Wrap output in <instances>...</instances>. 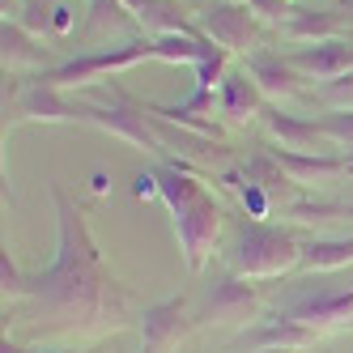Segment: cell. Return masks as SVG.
Here are the masks:
<instances>
[{
  "instance_id": "1",
  "label": "cell",
  "mask_w": 353,
  "mask_h": 353,
  "mask_svg": "<svg viewBox=\"0 0 353 353\" xmlns=\"http://www.w3.org/2000/svg\"><path fill=\"white\" fill-rule=\"evenodd\" d=\"M52 205H56V256L43 272H30L26 307L30 319H47L56 332H119L132 323L137 298L132 290L115 281L103 264V247L94 243L81 209L72 196L52 183Z\"/></svg>"
},
{
  "instance_id": "2",
  "label": "cell",
  "mask_w": 353,
  "mask_h": 353,
  "mask_svg": "<svg viewBox=\"0 0 353 353\" xmlns=\"http://www.w3.org/2000/svg\"><path fill=\"white\" fill-rule=\"evenodd\" d=\"M154 183H158V200L174 217V234H179L183 264L192 272H205L209 260H213V247H217V234H221L225 209L213 200V192L196 179L192 166L162 162L154 170Z\"/></svg>"
},
{
  "instance_id": "3",
  "label": "cell",
  "mask_w": 353,
  "mask_h": 353,
  "mask_svg": "<svg viewBox=\"0 0 353 353\" xmlns=\"http://www.w3.org/2000/svg\"><path fill=\"white\" fill-rule=\"evenodd\" d=\"M302 247L307 243H298V234L290 230H276L264 221H243L225 264L234 276H247V281H276V276H290L302 264Z\"/></svg>"
},
{
  "instance_id": "4",
  "label": "cell",
  "mask_w": 353,
  "mask_h": 353,
  "mask_svg": "<svg viewBox=\"0 0 353 353\" xmlns=\"http://www.w3.org/2000/svg\"><path fill=\"white\" fill-rule=\"evenodd\" d=\"M72 107H77V123H94V128H103L119 141H128L132 149H145V154H158L166 158L162 149V137L154 128V115H149V107L141 103V98L123 94L115 81L111 90H103L94 98V103H85V98H72Z\"/></svg>"
},
{
  "instance_id": "5",
  "label": "cell",
  "mask_w": 353,
  "mask_h": 353,
  "mask_svg": "<svg viewBox=\"0 0 353 353\" xmlns=\"http://www.w3.org/2000/svg\"><path fill=\"white\" fill-rule=\"evenodd\" d=\"M196 26L225 56H243V60L260 52L268 39V26L251 13V5H239V0H205L196 13Z\"/></svg>"
},
{
  "instance_id": "6",
  "label": "cell",
  "mask_w": 353,
  "mask_h": 353,
  "mask_svg": "<svg viewBox=\"0 0 353 353\" xmlns=\"http://www.w3.org/2000/svg\"><path fill=\"white\" fill-rule=\"evenodd\" d=\"M141 60H154V39H128V43L103 47V52H81L56 68H47L43 77L56 90H81V85H98L103 77H111L119 68H132Z\"/></svg>"
},
{
  "instance_id": "7",
  "label": "cell",
  "mask_w": 353,
  "mask_h": 353,
  "mask_svg": "<svg viewBox=\"0 0 353 353\" xmlns=\"http://www.w3.org/2000/svg\"><path fill=\"white\" fill-rule=\"evenodd\" d=\"M149 115H154V111H149ZM154 128L162 137V149H166V154H174L170 162H179V166H192V170L196 166H209L217 174H225L230 166H239V149L225 145V141H217V137L192 132V128H183V123L166 119V115H154Z\"/></svg>"
},
{
  "instance_id": "8",
  "label": "cell",
  "mask_w": 353,
  "mask_h": 353,
  "mask_svg": "<svg viewBox=\"0 0 353 353\" xmlns=\"http://www.w3.org/2000/svg\"><path fill=\"white\" fill-rule=\"evenodd\" d=\"M260 307V294L256 285L247 281V276H234V272H225L217 276V281L205 290V302H200V311H196V323H243L256 315Z\"/></svg>"
},
{
  "instance_id": "9",
  "label": "cell",
  "mask_w": 353,
  "mask_h": 353,
  "mask_svg": "<svg viewBox=\"0 0 353 353\" xmlns=\"http://www.w3.org/2000/svg\"><path fill=\"white\" fill-rule=\"evenodd\" d=\"M5 111L13 119H30V123H77L72 98H64V90H56L43 72L21 85L13 98H5Z\"/></svg>"
},
{
  "instance_id": "10",
  "label": "cell",
  "mask_w": 353,
  "mask_h": 353,
  "mask_svg": "<svg viewBox=\"0 0 353 353\" xmlns=\"http://www.w3.org/2000/svg\"><path fill=\"white\" fill-rule=\"evenodd\" d=\"M137 327H141V349L145 353H166L192 332L196 319L188 315V298H162V302H154V307H145L137 315Z\"/></svg>"
},
{
  "instance_id": "11",
  "label": "cell",
  "mask_w": 353,
  "mask_h": 353,
  "mask_svg": "<svg viewBox=\"0 0 353 353\" xmlns=\"http://www.w3.org/2000/svg\"><path fill=\"white\" fill-rule=\"evenodd\" d=\"M243 68H247V77L260 85V94L268 98V103H290V98H298L302 94V72L290 64V56L285 52H276V47H260V52H251L247 60H243Z\"/></svg>"
},
{
  "instance_id": "12",
  "label": "cell",
  "mask_w": 353,
  "mask_h": 353,
  "mask_svg": "<svg viewBox=\"0 0 353 353\" xmlns=\"http://www.w3.org/2000/svg\"><path fill=\"white\" fill-rule=\"evenodd\" d=\"M290 64L302 72L307 81H336L353 72V39H327V43H311V47H290Z\"/></svg>"
},
{
  "instance_id": "13",
  "label": "cell",
  "mask_w": 353,
  "mask_h": 353,
  "mask_svg": "<svg viewBox=\"0 0 353 353\" xmlns=\"http://www.w3.org/2000/svg\"><path fill=\"white\" fill-rule=\"evenodd\" d=\"M264 132L276 149H294V154H336V145L323 137V128L315 119H302V115H290L281 107H268L264 111Z\"/></svg>"
},
{
  "instance_id": "14",
  "label": "cell",
  "mask_w": 353,
  "mask_h": 353,
  "mask_svg": "<svg viewBox=\"0 0 353 353\" xmlns=\"http://www.w3.org/2000/svg\"><path fill=\"white\" fill-rule=\"evenodd\" d=\"M315 341H319L315 327L294 319L290 311H276V315H268L260 323H247L239 332V345L251 349V353H256V349H311Z\"/></svg>"
},
{
  "instance_id": "15",
  "label": "cell",
  "mask_w": 353,
  "mask_h": 353,
  "mask_svg": "<svg viewBox=\"0 0 353 353\" xmlns=\"http://www.w3.org/2000/svg\"><path fill=\"white\" fill-rule=\"evenodd\" d=\"M239 174H243V179L247 183H256L268 200H272V205H281L285 213L298 205V200H302V188L290 179V174H285V166L281 162H276L272 154H268V149H256V154H247L239 166H234Z\"/></svg>"
},
{
  "instance_id": "16",
  "label": "cell",
  "mask_w": 353,
  "mask_h": 353,
  "mask_svg": "<svg viewBox=\"0 0 353 353\" xmlns=\"http://www.w3.org/2000/svg\"><path fill=\"white\" fill-rule=\"evenodd\" d=\"M268 98L260 94V85L247 77V68H234V72H225V81L217 85V111L225 123H234V128H247V123H256L264 119V107Z\"/></svg>"
},
{
  "instance_id": "17",
  "label": "cell",
  "mask_w": 353,
  "mask_h": 353,
  "mask_svg": "<svg viewBox=\"0 0 353 353\" xmlns=\"http://www.w3.org/2000/svg\"><path fill=\"white\" fill-rule=\"evenodd\" d=\"M132 9L137 26L154 39H166V34H200L196 26V13L183 5V0H123Z\"/></svg>"
},
{
  "instance_id": "18",
  "label": "cell",
  "mask_w": 353,
  "mask_h": 353,
  "mask_svg": "<svg viewBox=\"0 0 353 353\" xmlns=\"http://www.w3.org/2000/svg\"><path fill=\"white\" fill-rule=\"evenodd\" d=\"M294 319H302L315 332H327V327H353V290L341 294H315V298H302L290 307Z\"/></svg>"
},
{
  "instance_id": "19",
  "label": "cell",
  "mask_w": 353,
  "mask_h": 353,
  "mask_svg": "<svg viewBox=\"0 0 353 353\" xmlns=\"http://www.w3.org/2000/svg\"><path fill=\"white\" fill-rule=\"evenodd\" d=\"M128 26H137V17L123 0H90V13L81 21V43L90 52H103V47H111V34Z\"/></svg>"
},
{
  "instance_id": "20",
  "label": "cell",
  "mask_w": 353,
  "mask_h": 353,
  "mask_svg": "<svg viewBox=\"0 0 353 353\" xmlns=\"http://www.w3.org/2000/svg\"><path fill=\"white\" fill-rule=\"evenodd\" d=\"M268 154L285 166V174L298 188H311V183H327V179H341L345 174V154H294V149H268Z\"/></svg>"
},
{
  "instance_id": "21",
  "label": "cell",
  "mask_w": 353,
  "mask_h": 353,
  "mask_svg": "<svg viewBox=\"0 0 353 353\" xmlns=\"http://www.w3.org/2000/svg\"><path fill=\"white\" fill-rule=\"evenodd\" d=\"M345 30V17L336 9H302L290 17V26L281 30L294 47H311V43H327V39H341Z\"/></svg>"
},
{
  "instance_id": "22",
  "label": "cell",
  "mask_w": 353,
  "mask_h": 353,
  "mask_svg": "<svg viewBox=\"0 0 353 353\" xmlns=\"http://www.w3.org/2000/svg\"><path fill=\"white\" fill-rule=\"evenodd\" d=\"M0 52H5V68H43L47 64V52L39 47V39L17 17H5V26H0Z\"/></svg>"
},
{
  "instance_id": "23",
  "label": "cell",
  "mask_w": 353,
  "mask_h": 353,
  "mask_svg": "<svg viewBox=\"0 0 353 353\" xmlns=\"http://www.w3.org/2000/svg\"><path fill=\"white\" fill-rule=\"evenodd\" d=\"M302 268H315V272L353 268V234L349 239H311L302 247Z\"/></svg>"
},
{
  "instance_id": "24",
  "label": "cell",
  "mask_w": 353,
  "mask_h": 353,
  "mask_svg": "<svg viewBox=\"0 0 353 353\" xmlns=\"http://www.w3.org/2000/svg\"><path fill=\"white\" fill-rule=\"evenodd\" d=\"M209 52V39L205 34H166V39H154V60L162 64H200Z\"/></svg>"
},
{
  "instance_id": "25",
  "label": "cell",
  "mask_w": 353,
  "mask_h": 353,
  "mask_svg": "<svg viewBox=\"0 0 353 353\" xmlns=\"http://www.w3.org/2000/svg\"><path fill=\"white\" fill-rule=\"evenodd\" d=\"M221 183H225V188H230V192L239 196V205L247 209V217H251V221H260V217H268V209H272V200H268V196H264V192H260L256 183H247L243 174L234 170V166H230V170L221 174Z\"/></svg>"
},
{
  "instance_id": "26",
  "label": "cell",
  "mask_w": 353,
  "mask_h": 353,
  "mask_svg": "<svg viewBox=\"0 0 353 353\" xmlns=\"http://www.w3.org/2000/svg\"><path fill=\"white\" fill-rule=\"evenodd\" d=\"M0 290H5V307H13V302H26V290H30V276L17 268V260L9 256H0Z\"/></svg>"
},
{
  "instance_id": "27",
  "label": "cell",
  "mask_w": 353,
  "mask_h": 353,
  "mask_svg": "<svg viewBox=\"0 0 353 353\" xmlns=\"http://www.w3.org/2000/svg\"><path fill=\"white\" fill-rule=\"evenodd\" d=\"M315 123L323 128V137L332 141L336 149H349V154H353V111H327Z\"/></svg>"
},
{
  "instance_id": "28",
  "label": "cell",
  "mask_w": 353,
  "mask_h": 353,
  "mask_svg": "<svg viewBox=\"0 0 353 353\" xmlns=\"http://www.w3.org/2000/svg\"><path fill=\"white\" fill-rule=\"evenodd\" d=\"M315 98L327 111H353V72L349 77H336V81H319Z\"/></svg>"
},
{
  "instance_id": "29",
  "label": "cell",
  "mask_w": 353,
  "mask_h": 353,
  "mask_svg": "<svg viewBox=\"0 0 353 353\" xmlns=\"http://www.w3.org/2000/svg\"><path fill=\"white\" fill-rule=\"evenodd\" d=\"M251 13H256L268 30H285L290 26V17L298 13V5H290V0H247Z\"/></svg>"
},
{
  "instance_id": "30",
  "label": "cell",
  "mask_w": 353,
  "mask_h": 353,
  "mask_svg": "<svg viewBox=\"0 0 353 353\" xmlns=\"http://www.w3.org/2000/svg\"><path fill=\"white\" fill-rule=\"evenodd\" d=\"M294 221H327V217H353V205H327V200H298L290 209Z\"/></svg>"
},
{
  "instance_id": "31",
  "label": "cell",
  "mask_w": 353,
  "mask_h": 353,
  "mask_svg": "<svg viewBox=\"0 0 353 353\" xmlns=\"http://www.w3.org/2000/svg\"><path fill=\"white\" fill-rule=\"evenodd\" d=\"M0 353H26V349H21L17 341H9V336H5V345H0Z\"/></svg>"
},
{
  "instance_id": "32",
  "label": "cell",
  "mask_w": 353,
  "mask_h": 353,
  "mask_svg": "<svg viewBox=\"0 0 353 353\" xmlns=\"http://www.w3.org/2000/svg\"><path fill=\"white\" fill-rule=\"evenodd\" d=\"M26 353H90V349H26Z\"/></svg>"
},
{
  "instance_id": "33",
  "label": "cell",
  "mask_w": 353,
  "mask_h": 353,
  "mask_svg": "<svg viewBox=\"0 0 353 353\" xmlns=\"http://www.w3.org/2000/svg\"><path fill=\"white\" fill-rule=\"evenodd\" d=\"M256 353H307V349H256Z\"/></svg>"
},
{
  "instance_id": "34",
  "label": "cell",
  "mask_w": 353,
  "mask_h": 353,
  "mask_svg": "<svg viewBox=\"0 0 353 353\" xmlns=\"http://www.w3.org/2000/svg\"><path fill=\"white\" fill-rule=\"evenodd\" d=\"M345 174H353V154H345Z\"/></svg>"
},
{
  "instance_id": "35",
  "label": "cell",
  "mask_w": 353,
  "mask_h": 353,
  "mask_svg": "<svg viewBox=\"0 0 353 353\" xmlns=\"http://www.w3.org/2000/svg\"><path fill=\"white\" fill-rule=\"evenodd\" d=\"M349 39H353V26H349Z\"/></svg>"
},
{
  "instance_id": "36",
  "label": "cell",
  "mask_w": 353,
  "mask_h": 353,
  "mask_svg": "<svg viewBox=\"0 0 353 353\" xmlns=\"http://www.w3.org/2000/svg\"><path fill=\"white\" fill-rule=\"evenodd\" d=\"M290 5H298V0H290Z\"/></svg>"
},
{
  "instance_id": "37",
  "label": "cell",
  "mask_w": 353,
  "mask_h": 353,
  "mask_svg": "<svg viewBox=\"0 0 353 353\" xmlns=\"http://www.w3.org/2000/svg\"><path fill=\"white\" fill-rule=\"evenodd\" d=\"M183 5H192V0H183Z\"/></svg>"
},
{
  "instance_id": "38",
  "label": "cell",
  "mask_w": 353,
  "mask_h": 353,
  "mask_svg": "<svg viewBox=\"0 0 353 353\" xmlns=\"http://www.w3.org/2000/svg\"><path fill=\"white\" fill-rule=\"evenodd\" d=\"M141 353H145V349H141Z\"/></svg>"
}]
</instances>
